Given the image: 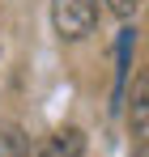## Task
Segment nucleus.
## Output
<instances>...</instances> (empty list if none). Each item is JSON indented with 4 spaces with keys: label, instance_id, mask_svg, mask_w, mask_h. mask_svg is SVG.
<instances>
[{
    "label": "nucleus",
    "instance_id": "f257e3e1",
    "mask_svg": "<svg viewBox=\"0 0 149 157\" xmlns=\"http://www.w3.org/2000/svg\"><path fill=\"white\" fill-rule=\"evenodd\" d=\"M51 21L64 38H85L98 26V0H51Z\"/></svg>",
    "mask_w": 149,
    "mask_h": 157
},
{
    "label": "nucleus",
    "instance_id": "f03ea898",
    "mask_svg": "<svg viewBox=\"0 0 149 157\" xmlns=\"http://www.w3.org/2000/svg\"><path fill=\"white\" fill-rule=\"evenodd\" d=\"M38 157H85V136H81L77 128H60L55 136L43 140Z\"/></svg>",
    "mask_w": 149,
    "mask_h": 157
},
{
    "label": "nucleus",
    "instance_id": "7ed1b4c3",
    "mask_svg": "<svg viewBox=\"0 0 149 157\" xmlns=\"http://www.w3.org/2000/svg\"><path fill=\"white\" fill-rule=\"evenodd\" d=\"M132 43H136V30H124L119 34V55H115V102H119V94H124V81H128V55H132Z\"/></svg>",
    "mask_w": 149,
    "mask_h": 157
},
{
    "label": "nucleus",
    "instance_id": "20e7f679",
    "mask_svg": "<svg viewBox=\"0 0 149 157\" xmlns=\"http://www.w3.org/2000/svg\"><path fill=\"white\" fill-rule=\"evenodd\" d=\"M132 115H136V136L145 140V77L136 81V98H132Z\"/></svg>",
    "mask_w": 149,
    "mask_h": 157
},
{
    "label": "nucleus",
    "instance_id": "39448f33",
    "mask_svg": "<svg viewBox=\"0 0 149 157\" xmlns=\"http://www.w3.org/2000/svg\"><path fill=\"white\" fill-rule=\"evenodd\" d=\"M111 4V13H119V17H132L136 9H141V0H107Z\"/></svg>",
    "mask_w": 149,
    "mask_h": 157
},
{
    "label": "nucleus",
    "instance_id": "423d86ee",
    "mask_svg": "<svg viewBox=\"0 0 149 157\" xmlns=\"http://www.w3.org/2000/svg\"><path fill=\"white\" fill-rule=\"evenodd\" d=\"M132 157H149V149H145V140H141V144H136V153Z\"/></svg>",
    "mask_w": 149,
    "mask_h": 157
}]
</instances>
